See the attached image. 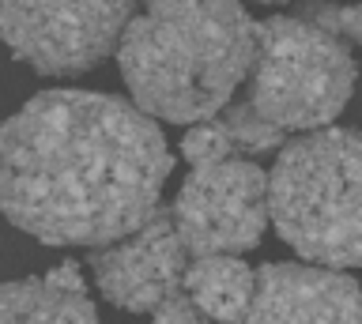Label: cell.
Returning <instances> with one entry per match:
<instances>
[{"instance_id":"cell-7","label":"cell","mask_w":362,"mask_h":324,"mask_svg":"<svg viewBox=\"0 0 362 324\" xmlns=\"http://www.w3.org/2000/svg\"><path fill=\"white\" fill-rule=\"evenodd\" d=\"M90 272L110 306L124 313H155L185 290L189 249L177 234L174 211L158 208L129 238L90 253Z\"/></svg>"},{"instance_id":"cell-10","label":"cell","mask_w":362,"mask_h":324,"mask_svg":"<svg viewBox=\"0 0 362 324\" xmlns=\"http://www.w3.org/2000/svg\"><path fill=\"white\" fill-rule=\"evenodd\" d=\"M185 290L211 320L230 324L249 309L257 290V268H249L234 253L192 256L185 272Z\"/></svg>"},{"instance_id":"cell-11","label":"cell","mask_w":362,"mask_h":324,"mask_svg":"<svg viewBox=\"0 0 362 324\" xmlns=\"http://www.w3.org/2000/svg\"><path fill=\"white\" fill-rule=\"evenodd\" d=\"M151 324H211V317L189 298V290H181L151 313Z\"/></svg>"},{"instance_id":"cell-4","label":"cell","mask_w":362,"mask_h":324,"mask_svg":"<svg viewBox=\"0 0 362 324\" xmlns=\"http://www.w3.org/2000/svg\"><path fill=\"white\" fill-rule=\"evenodd\" d=\"M276 234L302 260L362 268V128H317L283 143L268 174Z\"/></svg>"},{"instance_id":"cell-2","label":"cell","mask_w":362,"mask_h":324,"mask_svg":"<svg viewBox=\"0 0 362 324\" xmlns=\"http://www.w3.org/2000/svg\"><path fill=\"white\" fill-rule=\"evenodd\" d=\"M355 46H362V4L310 0L298 12L260 19L245 91L215 117L230 151L264 155L291 132L332 125L358 83Z\"/></svg>"},{"instance_id":"cell-1","label":"cell","mask_w":362,"mask_h":324,"mask_svg":"<svg viewBox=\"0 0 362 324\" xmlns=\"http://www.w3.org/2000/svg\"><path fill=\"white\" fill-rule=\"evenodd\" d=\"M174 155L136 102L42 91L0 132V204L45 245L102 249L158 211Z\"/></svg>"},{"instance_id":"cell-9","label":"cell","mask_w":362,"mask_h":324,"mask_svg":"<svg viewBox=\"0 0 362 324\" xmlns=\"http://www.w3.org/2000/svg\"><path fill=\"white\" fill-rule=\"evenodd\" d=\"M0 324H98L79 264L64 260L38 279L0 287Z\"/></svg>"},{"instance_id":"cell-6","label":"cell","mask_w":362,"mask_h":324,"mask_svg":"<svg viewBox=\"0 0 362 324\" xmlns=\"http://www.w3.org/2000/svg\"><path fill=\"white\" fill-rule=\"evenodd\" d=\"M170 211L189 256L245 253L264 238L272 219L268 174L245 155L192 166Z\"/></svg>"},{"instance_id":"cell-8","label":"cell","mask_w":362,"mask_h":324,"mask_svg":"<svg viewBox=\"0 0 362 324\" xmlns=\"http://www.w3.org/2000/svg\"><path fill=\"white\" fill-rule=\"evenodd\" d=\"M230 324H362V287L321 264H260L253 301Z\"/></svg>"},{"instance_id":"cell-5","label":"cell","mask_w":362,"mask_h":324,"mask_svg":"<svg viewBox=\"0 0 362 324\" xmlns=\"http://www.w3.org/2000/svg\"><path fill=\"white\" fill-rule=\"evenodd\" d=\"M136 0H0L11 57L42 76H83L121 46Z\"/></svg>"},{"instance_id":"cell-12","label":"cell","mask_w":362,"mask_h":324,"mask_svg":"<svg viewBox=\"0 0 362 324\" xmlns=\"http://www.w3.org/2000/svg\"><path fill=\"white\" fill-rule=\"evenodd\" d=\"M257 4H287V0H257Z\"/></svg>"},{"instance_id":"cell-3","label":"cell","mask_w":362,"mask_h":324,"mask_svg":"<svg viewBox=\"0 0 362 324\" xmlns=\"http://www.w3.org/2000/svg\"><path fill=\"white\" fill-rule=\"evenodd\" d=\"M257 30L242 0H144L117 46L132 102L170 125L215 121L253 72Z\"/></svg>"}]
</instances>
